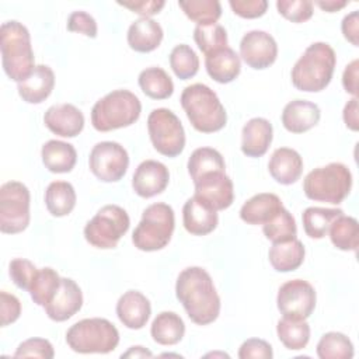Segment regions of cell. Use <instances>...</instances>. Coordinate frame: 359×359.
Returning a JSON list of instances; mask_svg holds the SVG:
<instances>
[{
	"label": "cell",
	"mask_w": 359,
	"mask_h": 359,
	"mask_svg": "<svg viewBox=\"0 0 359 359\" xmlns=\"http://www.w3.org/2000/svg\"><path fill=\"white\" fill-rule=\"evenodd\" d=\"M175 296L192 323L208 325L220 313V297L210 275L201 266H189L180 272Z\"/></svg>",
	"instance_id": "6da1fadb"
},
{
	"label": "cell",
	"mask_w": 359,
	"mask_h": 359,
	"mask_svg": "<svg viewBox=\"0 0 359 359\" xmlns=\"http://www.w3.org/2000/svg\"><path fill=\"white\" fill-rule=\"evenodd\" d=\"M0 49L4 73L13 81L27 80L35 69L31 35L25 25L11 20L1 24Z\"/></svg>",
	"instance_id": "7a4b0ae2"
},
{
	"label": "cell",
	"mask_w": 359,
	"mask_h": 359,
	"mask_svg": "<svg viewBox=\"0 0 359 359\" xmlns=\"http://www.w3.org/2000/svg\"><path fill=\"white\" fill-rule=\"evenodd\" d=\"M337 65L334 49L325 42H314L292 67L293 86L306 93L323 91L331 81Z\"/></svg>",
	"instance_id": "3957f363"
},
{
	"label": "cell",
	"mask_w": 359,
	"mask_h": 359,
	"mask_svg": "<svg viewBox=\"0 0 359 359\" xmlns=\"http://www.w3.org/2000/svg\"><path fill=\"white\" fill-rule=\"evenodd\" d=\"M181 107L194 129L213 133L226 126L227 114L217 94L202 83L187 86L181 94Z\"/></svg>",
	"instance_id": "277c9868"
},
{
	"label": "cell",
	"mask_w": 359,
	"mask_h": 359,
	"mask_svg": "<svg viewBox=\"0 0 359 359\" xmlns=\"http://www.w3.org/2000/svg\"><path fill=\"white\" fill-rule=\"evenodd\" d=\"M142 112L139 98L129 90H114L100 98L91 109V123L98 132L133 125Z\"/></svg>",
	"instance_id": "5b68a950"
},
{
	"label": "cell",
	"mask_w": 359,
	"mask_h": 359,
	"mask_svg": "<svg viewBox=\"0 0 359 359\" xmlns=\"http://www.w3.org/2000/svg\"><path fill=\"white\" fill-rule=\"evenodd\" d=\"M352 188V174L342 163H330L311 170L304 181V195L317 202L339 205L349 195Z\"/></svg>",
	"instance_id": "8992f818"
},
{
	"label": "cell",
	"mask_w": 359,
	"mask_h": 359,
	"mask_svg": "<svg viewBox=\"0 0 359 359\" xmlns=\"http://www.w3.org/2000/svg\"><path fill=\"white\" fill-rule=\"evenodd\" d=\"M174 227L172 208L163 202L151 203L143 210L142 219L133 230L132 243L137 250L146 252L161 250L170 243Z\"/></svg>",
	"instance_id": "52a82bcc"
},
{
	"label": "cell",
	"mask_w": 359,
	"mask_h": 359,
	"mask_svg": "<svg viewBox=\"0 0 359 359\" xmlns=\"http://www.w3.org/2000/svg\"><path fill=\"white\" fill-rule=\"evenodd\" d=\"M66 342L77 353H109L119 344V332L107 318H84L67 330Z\"/></svg>",
	"instance_id": "ba28073f"
},
{
	"label": "cell",
	"mask_w": 359,
	"mask_h": 359,
	"mask_svg": "<svg viewBox=\"0 0 359 359\" xmlns=\"http://www.w3.org/2000/svg\"><path fill=\"white\" fill-rule=\"evenodd\" d=\"M130 219L126 210L118 205L102 206L84 227V238L95 248L109 250L118 245L126 234Z\"/></svg>",
	"instance_id": "9c48e42d"
},
{
	"label": "cell",
	"mask_w": 359,
	"mask_h": 359,
	"mask_svg": "<svg viewBox=\"0 0 359 359\" xmlns=\"http://www.w3.org/2000/svg\"><path fill=\"white\" fill-rule=\"evenodd\" d=\"M153 147L163 156L177 157L185 147V130L180 118L167 108H156L147 118Z\"/></svg>",
	"instance_id": "30bf717a"
},
{
	"label": "cell",
	"mask_w": 359,
	"mask_h": 359,
	"mask_svg": "<svg viewBox=\"0 0 359 359\" xmlns=\"http://www.w3.org/2000/svg\"><path fill=\"white\" fill-rule=\"evenodd\" d=\"M29 191L20 181L4 182L0 188V230L6 234L24 231L29 224Z\"/></svg>",
	"instance_id": "8fae6325"
},
{
	"label": "cell",
	"mask_w": 359,
	"mask_h": 359,
	"mask_svg": "<svg viewBox=\"0 0 359 359\" xmlns=\"http://www.w3.org/2000/svg\"><path fill=\"white\" fill-rule=\"evenodd\" d=\"M88 165L100 181L118 182L128 171L129 156L126 149L116 142H100L90 151Z\"/></svg>",
	"instance_id": "7c38bea8"
},
{
	"label": "cell",
	"mask_w": 359,
	"mask_h": 359,
	"mask_svg": "<svg viewBox=\"0 0 359 359\" xmlns=\"http://www.w3.org/2000/svg\"><path fill=\"white\" fill-rule=\"evenodd\" d=\"M317 294L314 287L303 279L285 282L276 296V306L283 317L306 320L316 309Z\"/></svg>",
	"instance_id": "4fadbf2b"
},
{
	"label": "cell",
	"mask_w": 359,
	"mask_h": 359,
	"mask_svg": "<svg viewBox=\"0 0 359 359\" xmlns=\"http://www.w3.org/2000/svg\"><path fill=\"white\" fill-rule=\"evenodd\" d=\"M240 57L251 69H266L273 65L278 57L276 41L265 31H248L240 42Z\"/></svg>",
	"instance_id": "5bb4252c"
},
{
	"label": "cell",
	"mask_w": 359,
	"mask_h": 359,
	"mask_svg": "<svg viewBox=\"0 0 359 359\" xmlns=\"http://www.w3.org/2000/svg\"><path fill=\"white\" fill-rule=\"evenodd\" d=\"M195 196L216 212L231 206L234 201L233 181L224 171H213L202 175L194 182Z\"/></svg>",
	"instance_id": "9a60e30c"
},
{
	"label": "cell",
	"mask_w": 359,
	"mask_h": 359,
	"mask_svg": "<svg viewBox=\"0 0 359 359\" xmlns=\"http://www.w3.org/2000/svg\"><path fill=\"white\" fill-rule=\"evenodd\" d=\"M170 181L168 168L156 160L142 161L132 178L133 191L142 198H153L161 194Z\"/></svg>",
	"instance_id": "2e32d148"
},
{
	"label": "cell",
	"mask_w": 359,
	"mask_h": 359,
	"mask_svg": "<svg viewBox=\"0 0 359 359\" xmlns=\"http://www.w3.org/2000/svg\"><path fill=\"white\" fill-rule=\"evenodd\" d=\"M81 306L83 293L80 286L70 278H62L57 292L43 309L50 320L62 323L73 317Z\"/></svg>",
	"instance_id": "e0dca14e"
},
{
	"label": "cell",
	"mask_w": 359,
	"mask_h": 359,
	"mask_svg": "<svg viewBox=\"0 0 359 359\" xmlns=\"http://www.w3.org/2000/svg\"><path fill=\"white\" fill-rule=\"evenodd\" d=\"M43 123L57 136L74 137L84 128V115L73 104H56L46 109Z\"/></svg>",
	"instance_id": "ac0fdd59"
},
{
	"label": "cell",
	"mask_w": 359,
	"mask_h": 359,
	"mask_svg": "<svg viewBox=\"0 0 359 359\" xmlns=\"http://www.w3.org/2000/svg\"><path fill=\"white\" fill-rule=\"evenodd\" d=\"M182 223L189 234L206 236L217 227L219 216L215 209L194 195L182 206Z\"/></svg>",
	"instance_id": "d6986e66"
},
{
	"label": "cell",
	"mask_w": 359,
	"mask_h": 359,
	"mask_svg": "<svg viewBox=\"0 0 359 359\" xmlns=\"http://www.w3.org/2000/svg\"><path fill=\"white\" fill-rule=\"evenodd\" d=\"M150 314L151 306L149 299L137 290L125 292L116 303V316L126 328H143L149 321Z\"/></svg>",
	"instance_id": "ffe728a7"
},
{
	"label": "cell",
	"mask_w": 359,
	"mask_h": 359,
	"mask_svg": "<svg viewBox=\"0 0 359 359\" xmlns=\"http://www.w3.org/2000/svg\"><path fill=\"white\" fill-rule=\"evenodd\" d=\"M321 118L317 104L306 100H294L285 105L282 111V125L292 133H304L314 128Z\"/></svg>",
	"instance_id": "44dd1931"
},
{
	"label": "cell",
	"mask_w": 359,
	"mask_h": 359,
	"mask_svg": "<svg viewBox=\"0 0 359 359\" xmlns=\"http://www.w3.org/2000/svg\"><path fill=\"white\" fill-rule=\"evenodd\" d=\"M272 123L265 118L250 119L241 132V151L247 157L264 156L272 143Z\"/></svg>",
	"instance_id": "7402d4cb"
},
{
	"label": "cell",
	"mask_w": 359,
	"mask_h": 359,
	"mask_svg": "<svg viewBox=\"0 0 359 359\" xmlns=\"http://www.w3.org/2000/svg\"><path fill=\"white\" fill-rule=\"evenodd\" d=\"M268 170L276 182L282 185L294 184L303 172L302 156L294 149L279 147L272 153Z\"/></svg>",
	"instance_id": "603a6c76"
},
{
	"label": "cell",
	"mask_w": 359,
	"mask_h": 359,
	"mask_svg": "<svg viewBox=\"0 0 359 359\" xmlns=\"http://www.w3.org/2000/svg\"><path fill=\"white\" fill-rule=\"evenodd\" d=\"M55 87L53 70L46 65L35 66L31 76L18 83L17 90L22 101L28 104H41L45 101Z\"/></svg>",
	"instance_id": "cb8c5ba5"
},
{
	"label": "cell",
	"mask_w": 359,
	"mask_h": 359,
	"mask_svg": "<svg viewBox=\"0 0 359 359\" xmlns=\"http://www.w3.org/2000/svg\"><path fill=\"white\" fill-rule=\"evenodd\" d=\"M163 28L161 25L146 17H140L135 22L129 25L128 29V45L135 52L140 53H149L154 49H157L163 41Z\"/></svg>",
	"instance_id": "d4e9b609"
},
{
	"label": "cell",
	"mask_w": 359,
	"mask_h": 359,
	"mask_svg": "<svg viewBox=\"0 0 359 359\" xmlns=\"http://www.w3.org/2000/svg\"><path fill=\"white\" fill-rule=\"evenodd\" d=\"M205 67L208 74L220 84L236 80L241 70L240 56L229 46L217 49L205 56Z\"/></svg>",
	"instance_id": "484cf974"
},
{
	"label": "cell",
	"mask_w": 359,
	"mask_h": 359,
	"mask_svg": "<svg viewBox=\"0 0 359 359\" xmlns=\"http://www.w3.org/2000/svg\"><path fill=\"white\" fill-rule=\"evenodd\" d=\"M282 208L283 205L278 195L271 192H262V194L254 195L241 206L240 217L247 224H252V226L265 224Z\"/></svg>",
	"instance_id": "4316f807"
},
{
	"label": "cell",
	"mask_w": 359,
	"mask_h": 359,
	"mask_svg": "<svg viewBox=\"0 0 359 359\" xmlns=\"http://www.w3.org/2000/svg\"><path fill=\"white\" fill-rule=\"evenodd\" d=\"M43 165L56 174L70 172L77 161V153L73 144L62 140H48L41 150Z\"/></svg>",
	"instance_id": "83f0119b"
},
{
	"label": "cell",
	"mask_w": 359,
	"mask_h": 359,
	"mask_svg": "<svg viewBox=\"0 0 359 359\" xmlns=\"http://www.w3.org/2000/svg\"><path fill=\"white\" fill-rule=\"evenodd\" d=\"M304 255V245L297 238L285 243H273L268 252L269 262L272 268L278 272L296 271L303 264Z\"/></svg>",
	"instance_id": "f1b7e54d"
},
{
	"label": "cell",
	"mask_w": 359,
	"mask_h": 359,
	"mask_svg": "<svg viewBox=\"0 0 359 359\" xmlns=\"http://www.w3.org/2000/svg\"><path fill=\"white\" fill-rule=\"evenodd\" d=\"M150 334L153 341L160 345H175L185 334V324L177 313L161 311L153 320Z\"/></svg>",
	"instance_id": "f546056e"
},
{
	"label": "cell",
	"mask_w": 359,
	"mask_h": 359,
	"mask_svg": "<svg viewBox=\"0 0 359 359\" xmlns=\"http://www.w3.org/2000/svg\"><path fill=\"white\" fill-rule=\"evenodd\" d=\"M76 191L67 181H53L45 191V205L55 217L67 216L76 206Z\"/></svg>",
	"instance_id": "4dcf8cb0"
},
{
	"label": "cell",
	"mask_w": 359,
	"mask_h": 359,
	"mask_svg": "<svg viewBox=\"0 0 359 359\" xmlns=\"http://www.w3.org/2000/svg\"><path fill=\"white\" fill-rule=\"evenodd\" d=\"M140 90L153 100H167L174 93V83L161 67H147L139 74Z\"/></svg>",
	"instance_id": "1f68e13d"
},
{
	"label": "cell",
	"mask_w": 359,
	"mask_h": 359,
	"mask_svg": "<svg viewBox=\"0 0 359 359\" xmlns=\"http://www.w3.org/2000/svg\"><path fill=\"white\" fill-rule=\"evenodd\" d=\"M344 215L342 209L311 206L303 212L302 220L304 231L311 238H323L328 234L332 222Z\"/></svg>",
	"instance_id": "d6a6232c"
},
{
	"label": "cell",
	"mask_w": 359,
	"mask_h": 359,
	"mask_svg": "<svg viewBox=\"0 0 359 359\" xmlns=\"http://www.w3.org/2000/svg\"><path fill=\"white\" fill-rule=\"evenodd\" d=\"M276 334L283 346L290 351H300L310 341V327L306 320L283 317L278 321Z\"/></svg>",
	"instance_id": "836d02e7"
},
{
	"label": "cell",
	"mask_w": 359,
	"mask_h": 359,
	"mask_svg": "<svg viewBox=\"0 0 359 359\" xmlns=\"http://www.w3.org/2000/svg\"><path fill=\"white\" fill-rule=\"evenodd\" d=\"M224 170L226 164L223 156L212 147L195 149L188 158V172L194 182L205 174Z\"/></svg>",
	"instance_id": "e575fe53"
},
{
	"label": "cell",
	"mask_w": 359,
	"mask_h": 359,
	"mask_svg": "<svg viewBox=\"0 0 359 359\" xmlns=\"http://www.w3.org/2000/svg\"><path fill=\"white\" fill-rule=\"evenodd\" d=\"M331 243L342 251H356L359 244L358 220L352 216L341 215L337 217L328 230Z\"/></svg>",
	"instance_id": "d590c367"
},
{
	"label": "cell",
	"mask_w": 359,
	"mask_h": 359,
	"mask_svg": "<svg viewBox=\"0 0 359 359\" xmlns=\"http://www.w3.org/2000/svg\"><path fill=\"white\" fill-rule=\"evenodd\" d=\"M60 280H62V278L59 276V273L55 269H52L49 266L38 269V273L28 289L34 303L45 307L53 299L55 293L57 292V289L60 286Z\"/></svg>",
	"instance_id": "8d00e7d4"
},
{
	"label": "cell",
	"mask_w": 359,
	"mask_h": 359,
	"mask_svg": "<svg viewBox=\"0 0 359 359\" xmlns=\"http://www.w3.org/2000/svg\"><path fill=\"white\" fill-rule=\"evenodd\" d=\"M320 359H351L353 358V344L342 332L331 331L324 334L317 344Z\"/></svg>",
	"instance_id": "74e56055"
},
{
	"label": "cell",
	"mask_w": 359,
	"mask_h": 359,
	"mask_svg": "<svg viewBox=\"0 0 359 359\" xmlns=\"http://www.w3.org/2000/svg\"><path fill=\"white\" fill-rule=\"evenodd\" d=\"M178 6L185 15L198 25L216 24L222 15V6L217 0H181Z\"/></svg>",
	"instance_id": "f35d334b"
},
{
	"label": "cell",
	"mask_w": 359,
	"mask_h": 359,
	"mask_svg": "<svg viewBox=\"0 0 359 359\" xmlns=\"http://www.w3.org/2000/svg\"><path fill=\"white\" fill-rule=\"evenodd\" d=\"M262 231L265 237L273 243H285L296 238L297 227L296 220L292 213L282 208L268 223L262 224Z\"/></svg>",
	"instance_id": "ab89813d"
},
{
	"label": "cell",
	"mask_w": 359,
	"mask_h": 359,
	"mask_svg": "<svg viewBox=\"0 0 359 359\" xmlns=\"http://www.w3.org/2000/svg\"><path fill=\"white\" fill-rule=\"evenodd\" d=\"M170 66L180 80H188L198 73L199 57L189 45L181 43L171 50Z\"/></svg>",
	"instance_id": "60d3db41"
},
{
	"label": "cell",
	"mask_w": 359,
	"mask_h": 359,
	"mask_svg": "<svg viewBox=\"0 0 359 359\" xmlns=\"http://www.w3.org/2000/svg\"><path fill=\"white\" fill-rule=\"evenodd\" d=\"M194 41L206 56L227 46V32L220 24L196 25L194 29Z\"/></svg>",
	"instance_id": "b9f144b4"
},
{
	"label": "cell",
	"mask_w": 359,
	"mask_h": 359,
	"mask_svg": "<svg viewBox=\"0 0 359 359\" xmlns=\"http://www.w3.org/2000/svg\"><path fill=\"white\" fill-rule=\"evenodd\" d=\"M276 8L292 22H304L313 15V3L309 0H278Z\"/></svg>",
	"instance_id": "7bdbcfd3"
},
{
	"label": "cell",
	"mask_w": 359,
	"mask_h": 359,
	"mask_svg": "<svg viewBox=\"0 0 359 359\" xmlns=\"http://www.w3.org/2000/svg\"><path fill=\"white\" fill-rule=\"evenodd\" d=\"M8 273L17 287L28 290L38 273V268L25 258H15L8 265Z\"/></svg>",
	"instance_id": "ee69618b"
},
{
	"label": "cell",
	"mask_w": 359,
	"mask_h": 359,
	"mask_svg": "<svg viewBox=\"0 0 359 359\" xmlns=\"http://www.w3.org/2000/svg\"><path fill=\"white\" fill-rule=\"evenodd\" d=\"M15 358H43L52 359L55 351L52 344L45 338H29L21 342L14 353Z\"/></svg>",
	"instance_id": "f6af8a7d"
},
{
	"label": "cell",
	"mask_w": 359,
	"mask_h": 359,
	"mask_svg": "<svg viewBox=\"0 0 359 359\" xmlns=\"http://www.w3.org/2000/svg\"><path fill=\"white\" fill-rule=\"evenodd\" d=\"M67 29L70 32H79L88 38H95L98 28L93 15L86 11H73L67 18Z\"/></svg>",
	"instance_id": "bcb514c9"
},
{
	"label": "cell",
	"mask_w": 359,
	"mask_h": 359,
	"mask_svg": "<svg viewBox=\"0 0 359 359\" xmlns=\"http://www.w3.org/2000/svg\"><path fill=\"white\" fill-rule=\"evenodd\" d=\"M272 356V346L259 338H250L244 341L238 349L240 359H271Z\"/></svg>",
	"instance_id": "7dc6e473"
},
{
	"label": "cell",
	"mask_w": 359,
	"mask_h": 359,
	"mask_svg": "<svg viewBox=\"0 0 359 359\" xmlns=\"http://www.w3.org/2000/svg\"><path fill=\"white\" fill-rule=\"evenodd\" d=\"M234 14L241 18H258L266 13V0H230L229 1Z\"/></svg>",
	"instance_id": "c3c4849f"
},
{
	"label": "cell",
	"mask_w": 359,
	"mask_h": 359,
	"mask_svg": "<svg viewBox=\"0 0 359 359\" xmlns=\"http://www.w3.org/2000/svg\"><path fill=\"white\" fill-rule=\"evenodd\" d=\"M0 313H1V327L13 324L18 320L21 314L20 300L7 292H0Z\"/></svg>",
	"instance_id": "681fc988"
},
{
	"label": "cell",
	"mask_w": 359,
	"mask_h": 359,
	"mask_svg": "<svg viewBox=\"0 0 359 359\" xmlns=\"http://www.w3.org/2000/svg\"><path fill=\"white\" fill-rule=\"evenodd\" d=\"M119 6L129 8L132 13H136L142 17L150 18L154 14H158L161 8L165 6L163 0H128V1H118Z\"/></svg>",
	"instance_id": "f907efd6"
},
{
	"label": "cell",
	"mask_w": 359,
	"mask_h": 359,
	"mask_svg": "<svg viewBox=\"0 0 359 359\" xmlns=\"http://www.w3.org/2000/svg\"><path fill=\"white\" fill-rule=\"evenodd\" d=\"M344 38L353 46H359V13L358 10L346 14L341 24Z\"/></svg>",
	"instance_id": "816d5d0a"
},
{
	"label": "cell",
	"mask_w": 359,
	"mask_h": 359,
	"mask_svg": "<svg viewBox=\"0 0 359 359\" xmlns=\"http://www.w3.org/2000/svg\"><path fill=\"white\" fill-rule=\"evenodd\" d=\"M358 70H359V60L355 59L349 65H346L344 74H342V86L346 93L358 97Z\"/></svg>",
	"instance_id": "f5cc1de1"
},
{
	"label": "cell",
	"mask_w": 359,
	"mask_h": 359,
	"mask_svg": "<svg viewBox=\"0 0 359 359\" xmlns=\"http://www.w3.org/2000/svg\"><path fill=\"white\" fill-rule=\"evenodd\" d=\"M342 118L344 122L346 125V128H349L351 130L356 132L359 129V119H358V98L353 97L352 100H349L344 108L342 112Z\"/></svg>",
	"instance_id": "db71d44e"
},
{
	"label": "cell",
	"mask_w": 359,
	"mask_h": 359,
	"mask_svg": "<svg viewBox=\"0 0 359 359\" xmlns=\"http://www.w3.org/2000/svg\"><path fill=\"white\" fill-rule=\"evenodd\" d=\"M316 4L327 13H335V11H339L341 8H344L348 4V1H345V0H341V1L339 0H325V1H316Z\"/></svg>",
	"instance_id": "11a10c76"
},
{
	"label": "cell",
	"mask_w": 359,
	"mask_h": 359,
	"mask_svg": "<svg viewBox=\"0 0 359 359\" xmlns=\"http://www.w3.org/2000/svg\"><path fill=\"white\" fill-rule=\"evenodd\" d=\"M122 358H151L153 353L143 346H130L128 352L121 355Z\"/></svg>",
	"instance_id": "9f6ffc18"
}]
</instances>
